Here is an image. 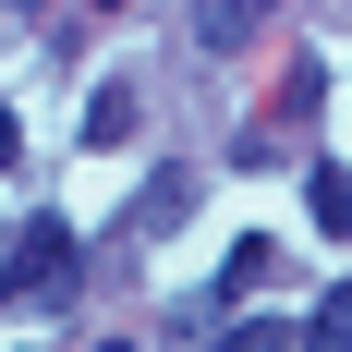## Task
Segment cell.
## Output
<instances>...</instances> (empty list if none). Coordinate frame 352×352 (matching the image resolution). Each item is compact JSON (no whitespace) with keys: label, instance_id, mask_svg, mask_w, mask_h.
Masks as SVG:
<instances>
[{"label":"cell","instance_id":"4","mask_svg":"<svg viewBox=\"0 0 352 352\" xmlns=\"http://www.w3.org/2000/svg\"><path fill=\"white\" fill-rule=\"evenodd\" d=\"M304 207H316V231H328V243L352 231V170H340V158H316V170H304Z\"/></svg>","mask_w":352,"mask_h":352},{"label":"cell","instance_id":"1","mask_svg":"<svg viewBox=\"0 0 352 352\" xmlns=\"http://www.w3.org/2000/svg\"><path fill=\"white\" fill-rule=\"evenodd\" d=\"M73 280H85L73 219H25V231H12V292H25V304H73Z\"/></svg>","mask_w":352,"mask_h":352},{"label":"cell","instance_id":"8","mask_svg":"<svg viewBox=\"0 0 352 352\" xmlns=\"http://www.w3.org/2000/svg\"><path fill=\"white\" fill-rule=\"evenodd\" d=\"M12 158H25V122H12V109H0V170H12Z\"/></svg>","mask_w":352,"mask_h":352},{"label":"cell","instance_id":"2","mask_svg":"<svg viewBox=\"0 0 352 352\" xmlns=\"http://www.w3.org/2000/svg\"><path fill=\"white\" fill-rule=\"evenodd\" d=\"M316 98H328V73H316V61H292V73H280V98H267V122L243 134V158H280V146L316 122Z\"/></svg>","mask_w":352,"mask_h":352},{"label":"cell","instance_id":"10","mask_svg":"<svg viewBox=\"0 0 352 352\" xmlns=\"http://www.w3.org/2000/svg\"><path fill=\"white\" fill-rule=\"evenodd\" d=\"M98 352H122V340H98Z\"/></svg>","mask_w":352,"mask_h":352},{"label":"cell","instance_id":"9","mask_svg":"<svg viewBox=\"0 0 352 352\" xmlns=\"http://www.w3.org/2000/svg\"><path fill=\"white\" fill-rule=\"evenodd\" d=\"M0 292H12V243H0Z\"/></svg>","mask_w":352,"mask_h":352},{"label":"cell","instance_id":"7","mask_svg":"<svg viewBox=\"0 0 352 352\" xmlns=\"http://www.w3.org/2000/svg\"><path fill=\"white\" fill-rule=\"evenodd\" d=\"M207 352H292V328H280V316H243V328H219Z\"/></svg>","mask_w":352,"mask_h":352},{"label":"cell","instance_id":"3","mask_svg":"<svg viewBox=\"0 0 352 352\" xmlns=\"http://www.w3.org/2000/svg\"><path fill=\"white\" fill-rule=\"evenodd\" d=\"M182 207H195V170H158V182L134 195V243H158V231H170Z\"/></svg>","mask_w":352,"mask_h":352},{"label":"cell","instance_id":"6","mask_svg":"<svg viewBox=\"0 0 352 352\" xmlns=\"http://www.w3.org/2000/svg\"><path fill=\"white\" fill-rule=\"evenodd\" d=\"M134 134V85H98V98H85V146H122Z\"/></svg>","mask_w":352,"mask_h":352},{"label":"cell","instance_id":"5","mask_svg":"<svg viewBox=\"0 0 352 352\" xmlns=\"http://www.w3.org/2000/svg\"><path fill=\"white\" fill-rule=\"evenodd\" d=\"M304 352H352V280H328V304L304 316Z\"/></svg>","mask_w":352,"mask_h":352}]
</instances>
